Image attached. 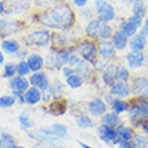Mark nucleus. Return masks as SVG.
<instances>
[{
	"label": "nucleus",
	"mask_w": 148,
	"mask_h": 148,
	"mask_svg": "<svg viewBox=\"0 0 148 148\" xmlns=\"http://www.w3.org/2000/svg\"><path fill=\"white\" fill-rule=\"evenodd\" d=\"M31 23L42 26L50 31L70 32L77 26V12L69 1L51 4L40 11L31 14Z\"/></svg>",
	"instance_id": "1"
},
{
	"label": "nucleus",
	"mask_w": 148,
	"mask_h": 148,
	"mask_svg": "<svg viewBox=\"0 0 148 148\" xmlns=\"http://www.w3.org/2000/svg\"><path fill=\"white\" fill-rule=\"evenodd\" d=\"M128 124L133 128L140 129L141 125L148 120V98L131 97L129 98V109L127 112Z\"/></svg>",
	"instance_id": "2"
},
{
	"label": "nucleus",
	"mask_w": 148,
	"mask_h": 148,
	"mask_svg": "<svg viewBox=\"0 0 148 148\" xmlns=\"http://www.w3.org/2000/svg\"><path fill=\"white\" fill-rule=\"evenodd\" d=\"M51 43V31L47 28L28 30L22 36V45L27 49H47Z\"/></svg>",
	"instance_id": "3"
},
{
	"label": "nucleus",
	"mask_w": 148,
	"mask_h": 148,
	"mask_svg": "<svg viewBox=\"0 0 148 148\" xmlns=\"http://www.w3.org/2000/svg\"><path fill=\"white\" fill-rule=\"evenodd\" d=\"M26 30V23L23 19L12 18V16L4 15L0 18V38L7 39L22 34Z\"/></svg>",
	"instance_id": "4"
},
{
	"label": "nucleus",
	"mask_w": 148,
	"mask_h": 148,
	"mask_svg": "<svg viewBox=\"0 0 148 148\" xmlns=\"http://www.w3.org/2000/svg\"><path fill=\"white\" fill-rule=\"evenodd\" d=\"M93 10L96 19H98L102 23H112L117 19L116 7L109 0H94Z\"/></svg>",
	"instance_id": "5"
},
{
	"label": "nucleus",
	"mask_w": 148,
	"mask_h": 148,
	"mask_svg": "<svg viewBox=\"0 0 148 148\" xmlns=\"http://www.w3.org/2000/svg\"><path fill=\"white\" fill-rule=\"evenodd\" d=\"M77 54L81 57V59L86 61L93 65L98 59V50H97V42L90 40L88 38H82L78 40L77 46H75Z\"/></svg>",
	"instance_id": "6"
},
{
	"label": "nucleus",
	"mask_w": 148,
	"mask_h": 148,
	"mask_svg": "<svg viewBox=\"0 0 148 148\" xmlns=\"http://www.w3.org/2000/svg\"><path fill=\"white\" fill-rule=\"evenodd\" d=\"M79 39L77 40H71V38L67 35V32L61 31H51V43L49 50L50 51H59L65 50L69 47H75Z\"/></svg>",
	"instance_id": "7"
},
{
	"label": "nucleus",
	"mask_w": 148,
	"mask_h": 148,
	"mask_svg": "<svg viewBox=\"0 0 148 148\" xmlns=\"http://www.w3.org/2000/svg\"><path fill=\"white\" fill-rule=\"evenodd\" d=\"M38 131L46 136H53L57 137L59 140H69L70 136H69V128H67L65 124L62 123H54L51 125H47V127H40L38 128Z\"/></svg>",
	"instance_id": "8"
},
{
	"label": "nucleus",
	"mask_w": 148,
	"mask_h": 148,
	"mask_svg": "<svg viewBox=\"0 0 148 148\" xmlns=\"http://www.w3.org/2000/svg\"><path fill=\"white\" fill-rule=\"evenodd\" d=\"M42 110L50 116H54V117H59V116H63L65 113L69 110V101L66 98H55L50 104L47 105H42Z\"/></svg>",
	"instance_id": "9"
},
{
	"label": "nucleus",
	"mask_w": 148,
	"mask_h": 148,
	"mask_svg": "<svg viewBox=\"0 0 148 148\" xmlns=\"http://www.w3.org/2000/svg\"><path fill=\"white\" fill-rule=\"evenodd\" d=\"M129 85L132 97L148 98V78L145 75H133Z\"/></svg>",
	"instance_id": "10"
},
{
	"label": "nucleus",
	"mask_w": 148,
	"mask_h": 148,
	"mask_svg": "<svg viewBox=\"0 0 148 148\" xmlns=\"http://www.w3.org/2000/svg\"><path fill=\"white\" fill-rule=\"evenodd\" d=\"M108 110H109V106L105 104L102 97H93L86 102V112L93 119H101Z\"/></svg>",
	"instance_id": "11"
},
{
	"label": "nucleus",
	"mask_w": 148,
	"mask_h": 148,
	"mask_svg": "<svg viewBox=\"0 0 148 148\" xmlns=\"http://www.w3.org/2000/svg\"><path fill=\"white\" fill-rule=\"evenodd\" d=\"M96 132H97V137L104 144H106L108 147H116L117 143L116 128H110V127H106L104 124H97Z\"/></svg>",
	"instance_id": "12"
},
{
	"label": "nucleus",
	"mask_w": 148,
	"mask_h": 148,
	"mask_svg": "<svg viewBox=\"0 0 148 148\" xmlns=\"http://www.w3.org/2000/svg\"><path fill=\"white\" fill-rule=\"evenodd\" d=\"M28 133V137L30 139H32V140H35L36 143H39V144L42 145H46V147L49 148H62L63 145V141L59 140V139H57V137H53V136H46V135H43V133H40L38 131V129H32V131H30Z\"/></svg>",
	"instance_id": "13"
},
{
	"label": "nucleus",
	"mask_w": 148,
	"mask_h": 148,
	"mask_svg": "<svg viewBox=\"0 0 148 148\" xmlns=\"http://www.w3.org/2000/svg\"><path fill=\"white\" fill-rule=\"evenodd\" d=\"M117 70H119V63H116V62L108 63V66L105 67V70L98 75L100 85H101L102 88H106V89H108L112 84H114V82L117 81Z\"/></svg>",
	"instance_id": "14"
},
{
	"label": "nucleus",
	"mask_w": 148,
	"mask_h": 148,
	"mask_svg": "<svg viewBox=\"0 0 148 148\" xmlns=\"http://www.w3.org/2000/svg\"><path fill=\"white\" fill-rule=\"evenodd\" d=\"M125 59V66L129 70H139L141 67L145 66L147 63V57H145L144 51L140 53H133V51H128L124 57Z\"/></svg>",
	"instance_id": "15"
},
{
	"label": "nucleus",
	"mask_w": 148,
	"mask_h": 148,
	"mask_svg": "<svg viewBox=\"0 0 148 148\" xmlns=\"http://www.w3.org/2000/svg\"><path fill=\"white\" fill-rule=\"evenodd\" d=\"M97 50H98V58L104 59L108 63L114 62L117 58V51L113 47L110 40H98L97 42Z\"/></svg>",
	"instance_id": "16"
},
{
	"label": "nucleus",
	"mask_w": 148,
	"mask_h": 148,
	"mask_svg": "<svg viewBox=\"0 0 148 148\" xmlns=\"http://www.w3.org/2000/svg\"><path fill=\"white\" fill-rule=\"evenodd\" d=\"M5 1V15H20L31 7L32 0H4Z\"/></svg>",
	"instance_id": "17"
},
{
	"label": "nucleus",
	"mask_w": 148,
	"mask_h": 148,
	"mask_svg": "<svg viewBox=\"0 0 148 148\" xmlns=\"http://www.w3.org/2000/svg\"><path fill=\"white\" fill-rule=\"evenodd\" d=\"M28 81H30V86H34L42 92L47 90L51 86V78L45 70L38 71V73H31L28 77Z\"/></svg>",
	"instance_id": "18"
},
{
	"label": "nucleus",
	"mask_w": 148,
	"mask_h": 148,
	"mask_svg": "<svg viewBox=\"0 0 148 148\" xmlns=\"http://www.w3.org/2000/svg\"><path fill=\"white\" fill-rule=\"evenodd\" d=\"M108 93H110L114 98H121V100H129L132 97V92H131V85L128 82H120L116 81L114 84L108 88Z\"/></svg>",
	"instance_id": "19"
},
{
	"label": "nucleus",
	"mask_w": 148,
	"mask_h": 148,
	"mask_svg": "<svg viewBox=\"0 0 148 148\" xmlns=\"http://www.w3.org/2000/svg\"><path fill=\"white\" fill-rule=\"evenodd\" d=\"M74 70H75V74L81 75V77L85 79V82H92L93 79H96V78L98 77L97 74L94 73L93 65L89 62H86V61H84V59H81V62L74 67Z\"/></svg>",
	"instance_id": "20"
},
{
	"label": "nucleus",
	"mask_w": 148,
	"mask_h": 148,
	"mask_svg": "<svg viewBox=\"0 0 148 148\" xmlns=\"http://www.w3.org/2000/svg\"><path fill=\"white\" fill-rule=\"evenodd\" d=\"M26 62H27L31 73H38V71L45 70V57L40 53L30 51V54L26 58Z\"/></svg>",
	"instance_id": "21"
},
{
	"label": "nucleus",
	"mask_w": 148,
	"mask_h": 148,
	"mask_svg": "<svg viewBox=\"0 0 148 148\" xmlns=\"http://www.w3.org/2000/svg\"><path fill=\"white\" fill-rule=\"evenodd\" d=\"M22 42L15 38H7L3 39L0 43V50L4 53V55H10V57H15L16 53L22 49Z\"/></svg>",
	"instance_id": "22"
},
{
	"label": "nucleus",
	"mask_w": 148,
	"mask_h": 148,
	"mask_svg": "<svg viewBox=\"0 0 148 148\" xmlns=\"http://www.w3.org/2000/svg\"><path fill=\"white\" fill-rule=\"evenodd\" d=\"M116 132H117V143L120 141H131L136 133V129L133 128L132 125H129L128 123H120L116 127ZM116 143V144H117Z\"/></svg>",
	"instance_id": "23"
},
{
	"label": "nucleus",
	"mask_w": 148,
	"mask_h": 148,
	"mask_svg": "<svg viewBox=\"0 0 148 148\" xmlns=\"http://www.w3.org/2000/svg\"><path fill=\"white\" fill-rule=\"evenodd\" d=\"M73 116H75V124L79 129L86 131V129H93L97 127L94 119L88 112H75V114H73Z\"/></svg>",
	"instance_id": "24"
},
{
	"label": "nucleus",
	"mask_w": 148,
	"mask_h": 148,
	"mask_svg": "<svg viewBox=\"0 0 148 148\" xmlns=\"http://www.w3.org/2000/svg\"><path fill=\"white\" fill-rule=\"evenodd\" d=\"M8 88L11 92H20V93H26L27 89L30 88V81L27 77H20L15 75L14 78L8 79Z\"/></svg>",
	"instance_id": "25"
},
{
	"label": "nucleus",
	"mask_w": 148,
	"mask_h": 148,
	"mask_svg": "<svg viewBox=\"0 0 148 148\" xmlns=\"http://www.w3.org/2000/svg\"><path fill=\"white\" fill-rule=\"evenodd\" d=\"M24 100H26V105L30 108H35L42 102V90L36 89L34 86H30L27 92L24 93Z\"/></svg>",
	"instance_id": "26"
},
{
	"label": "nucleus",
	"mask_w": 148,
	"mask_h": 148,
	"mask_svg": "<svg viewBox=\"0 0 148 148\" xmlns=\"http://www.w3.org/2000/svg\"><path fill=\"white\" fill-rule=\"evenodd\" d=\"M100 26H101V22L98 19L94 18L93 20H90L85 24L84 27V32H85V38L90 39V40H94V42H98V31H100Z\"/></svg>",
	"instance_id": "27"
},
{
	"label": "nucleus",
	"mask_w": 148,
	"mask_h": 148,
	"mask_svg": "<svg viewBox=\"0 0 148 148\" xmlns=\"http://www.w3.org/2000/svg\"><path fill=\"white\" fill-rule=\"evenodd\" d=\"M147 43H148V38L143 36L140 32H137L136 35L129 39L128 49L129 51H133V53H140V51H144V49L147 47Z\"/></svg>",
	"instance_id": "28"
},
{
	"label": "nucleus",
	"mask_w": 148,
	"mask_h": 148,
	"mask_svg": "<svg viewBox=\"0 0 148 148\" xmlns=\"http://www.w3.org/2000/svg\"><path fill=\"white\" fill-rule=\"evenodd\" d=\"M110 42H112L113 47L116 49L117 53H123V51H125L127 49H128L129 38L128 36H125L121 31L116 30L114 34H113V36H112V39H110Z\"/></svg>",
	"instance_id": "29"
},
{
	"label": "nucleus",
	"mask_w": 148,
	"mask_h": 148,
	"mask_svg": "<svg viewBox=\"0 0 148 148\" xmlns=\"http://www.w3.org/2000/svg\"><path fill=\"white\" fill-rule=\"evenodd\" d=\"M120 123H123L121 116L120 114H116V113L112 112V110H108V112L100 119V124H104V125H106V127H110V128H116Z\"/></svg>",
	"instance_id": "30"
},
{
	"label": "nucleus",
	"mask_w": 148,
	"mask_h": 148,
	"mask_svg": "<svg viewBox=\"0 0 148 148\" xmlns=\"http://www.w3.org/2000/svg\"><path fill=\"white\" fill-rule=\"evenodd\" d=\"M116 30L121 31L125 36H128L129 39L132 38V36H135V35L137 34V32H139V28L135 27L133 24H131L127 19H120V20H119V23H117V28H116Z\"/></svg>",
	"instance_id": "31"
},
{
	"label": "nucleus",
	"mask_w": 148,
	"mask_h": 148,
	"mask_svg": "<svg viewBox=\"0 0 148 148\" xmlns=\"http://www.w3.org/2000/svg\"><path fill=\"white\" fill-rule=\"evenodd\" d=\"M129 109V100H121V98H114L112 104L109 105V110L114 112L116 114H124Z\"/></svg>",
	"instance_id": "32"
},
{
	"label": "nucleus",
	"mask_w": 148,
	"mask_h": 148,
	"mask_svg": "<svg viewBox=\"0 0 148 148\" xmlns=\"http://www.w3.org/2000/svg\"><path fill=\"white\" fill-rule=\"evenodd\" d=\"M51 92H53V97L55 98H63L66 93V84L62 82L59 78H53L51 81Z\"/></svg>",
	"instance_id": "33"
},
{
	"label": "nucleus",
	"mask_w": 148,
	"mask_h": 148,
	"mask_svg": "<svg viewBox=\"0 0 148 148\" xmlns=\"http://www.w3.org/2000/svg\"><path fill=\"white\" fill-rule=\"evenodd\" d=\"M18 140L10 132H0V148H18Z\"/></svg>",
	"instance_id": "34"
},
{
	"label": "nucleus",
	"mask_w": 148,
	"mask_h": 148,
	"mask_svg": "<svg viewBox=\"0 0 148 148\" xmlns=\"http://www.w3.org/2000/svg\"><path fill=\"white\" fill-rule=\"evenodd\" d=\"M116 31V28L112 26V23H102L100 26V31H98V40H110Z\"/></svg>",
	"instance_id": "35"
},
{
	"label": "nucleus",
	"mask_w": 148,
	"mask_h": 148,
	"mask_svg": "<svg viewBox=\"0 0 148 148\" xmlns=\"http://www.w3.org/2000/svg\"><path fill=\"white\" fill-rule=\"evenodd\" d=\"M18 123H19V127L22 131H26V132H30L34 129V120L31 119V116H28L26 112L20 113L19 116H18Z\"/></svg>",
	"instance_id": "36"
},
{
	"label": "nucleus",
	"mask_w": 148,
	"mask_h": 148,
	"mask_svg": "<svg viewBox=\"0 0 148 148\" xmlns=\"http://www.w3.org/2000/svg\"><path fill=\"white\" fill-rule=\"evenodd\" d=\"M65 84H66V86L69 89L77 90L85 85V79H84L81 75H78V74L74 73L73 75H70V77H67L66 79H65Z\"/></svg>",
	"instance_id": "37"
},
{
	"label": "nucleus",
	"mask_w": 148,
	"mask_h": 148,
	"mask_svg": "<svg viewBox=\"0 0 148 148\" xmlns=\"http://www.w3.org/2000/svg\"><path fill=\"white\" fill-rule=\"evenodd\" d=\"M131 10H132V15L139 16V18H141V19H145V18H147L148 7L143 0H140V1H135V3L132 4Z\"/></svg>",
	"instance_id": "38"
},
{
	"label": "nucleus",
	"mask_w": 148,
	"mask_h": 148,
	"mask_svg": "<svg viewBox=\"0 0 148 148\" xmlns=\"http://www.w3.org/2000/svg\"><path fill=\"white\" fill-rule=\"evenodd\" d=\"M96 18L94 15V10L93 7H85V8H81V10H78V14H77V19L82 20V22H85V24L90 20H93Z\"/></svg>",
	"instance_id": "39"
},
{
	"label": "nucleus",
	"mask_w": 148,
	"mask_h": 148,
	"mask_svg": "<svg viewBox=\"0 0 148 148\" xmlns=\"http://www.w3.org/2000/svg\"><path fill=\"white\" fill-rule=\"evenodd\" d=\"M16 75V62L14 61H10V62H5L3 66V71H1V77L5 78V79H11Z\"/></svg>",
	"instance_id": "40"
},
{
	"label": "nucleus",
	"mask_w": 148,
	"mask_h": 148,
	"mask_svg": "<svg viewBox=\"0 0 148 148\" xmlns=\"http://www.w3.org/2000/svg\"><path fill=\"white\" fill-rule=\"evenodd\" d=\"M132 79V74L127 66L124 65H119V70H117V81L120 82H131Z\"/></svg>",
	"instance_id": "41"
},
{
	"label": "nucleus",
	"mask_w": 148,
	"mask_h": 148,
	"mask_svg": "<svg viewBox=\"0 0 148 148\" xmlns=\"http://www.w3.org/2000/svg\"><path fill=\"white\" fill-rule=\"evenodd\" d=\"M15 105H16V100L11 93L0 96V109H10V108Z\"/></svg>",
	"instance_id": "42"
},
{
	"label": "nucleus",
	"mask_w": 148,
	"mask_h": 148,
	"mask_svg": "<svg viewBox=\"0 0 148 148\" xmlns=\"http://www.w3.org/2000/svg\"><path fill=\"white\" fill-rule=\"evenodd\" d=\"M30 67H28L26 59L24 61H18L16 62V75H20V77H30Z\"/></svg>",
	"instance_id": "43"
},
{
	"label": "nucleus",
	"mask_w": 148,
	"mask_h": 148,
	"mask_svg": "<svg viewBox=\"0 0 148 148\" xmlns=\"http://www.w3.org/2000/svg\"><path fill=\"white\" fill-rule=\"evenodd\" d=\"M132 141L135 143L137 148H148V136H145L144 133L141 132H136L133 136Z\"/></svg>",
	"instance_id": "44"
},
{
	"label": "nucleus",
	"mask_w": 148,
	"mask_h": 148,
	"mask_svg": "<svg viewBox=\"0 0 148 148\" xmlns=\"http://www.w3.org/2000/svg\"><path fill=\"white\" fill-rule=\"evenodd\" d=\"M108 66V62L106 61H104V59L98 58L96 62L93 63V69H94V73L97 74V75H100V74L102 73V71L105 70V67Z\"/></svg>",
	"instance_id": "45"
},
{
	"label": "nucleus",
	"mask_w": 148,
	"mask_h": 148,
	"mask_svg": "<svg viewBox=\"0 0 148 148\" xmlns=\"http://www.w3.org/2000/svg\"><path fill=\"white\" fill-rule=\"evenodd\" d=\"M125 19L128 20L131 24H133L135 27H137L139 30H140V28L143 27V24H144V19H141V18H139V16H135V15H129L128 18H125Z\"/></svg>",
	"instance_id": "46"
},
{
	"label": "nucleus",
	"mask_w": 148,
	"mask_h": 148,
	"mask_svg": "<svg viewBox=\"0 0 148 148\" xmlns=\"http://www.w3.org/2000/svg\"><path fill=\"white\" fill-rule=\"evenodd\" d=\"M28 54H30V49H27V47L22 46V49H20V50L16 53V55L14 57V58H16L18 61H24V59L27 58Z\"/></svg>",
	"instance_id": "47"
},
{
	"label": "nucleus",
	"mask_w": 148,
	"mask_h": 148,
	"mask_svg": "<svg viewBox=\"0 0 148 148\" xmlns=\"http://www.w3.org/2000/svg\"><path fill=\"white\" fill-rule=\"evenodd\" d=\"M79 62H81V57L77 54V51H73L71 55H70V59H69V65H67V66L75 67Z\"/></svg>",
	"instance_id": "48"
},
{
	"label": "nucleus",
	"mask_w": 148,
	"mask_h": 148,
	"mask_svg": "<svg viewBox=\"0 0 148 148\" xmlns=\"http://www.w3.org/2000/svg\"><path fill=\"white\" fill-rule=\"evenodd\" d=\"M11 94L15 97L16 105H26V100H24V93L20 92H11Z\"/></svg>",
	"instance_id": "49"
},
{
	"label": "nucleus",
	"mask_w": 148,
	"mask_h": 148,
	"mask_svg": "<svg viewBox=\"0 0 148 148\" xmlns=\"http://www.w3.org/2000/svg\"><path fill=\"white\" fill-rule=\"evenodd\" d=\"M88 4H89V0H71V5L77 10L88 7Z\"/></svg>",
	"instance_id": "50"
},
{
	"label": "nucleus",
	"mask_w": 148,
	"mask_h": 148,
	"mask_svg": "<svg viewBox=\"0 0 148 148\" xmlns=\"http://www.w3.org/2000/svg\"><path fill=\"white\" fill-rule=\"evenodd\" d=\"M59 73L62 74V77L66 79L67 77H70V75H73L74 73H75V70H74V67H70V66H63L62 69H61V71Z\"/></svg>",
	"instance_id": "51"
},
{
	"label": "nucleus",
	"mask_w": 148,
	"mask_h": 148,
	"mask_svg": "<svg viewBox=\"0 0 148 148\" xmlns=\"http://www.w3.org/2000/svg\"><path fill=\"white\" fill-rule=\"evenodd\" d=\"M34 4H35V7L40 11V10H43V8L51 5V1L50 0H34Z\"/></svg>",
	"instance_id": "52"
},
{
	"label": "nucleus",
	"mask_w": 148,
	"mask_h": 148,
	"mask_svg": "<svg viewBox=\"0 0 148 148\" xmlns=\"http://www.w3.org/2000/svg\"><path fill=\"white\" fill-rule=\"evenodd\" d=\"M116 147L117 148H137L132 140L131 141H120V143L116 144Z\"/></svg>",
	"instance_id": "53"
},
{
	"label": "nucleus",
	"mask_w": 148,
	"mask_h": 148,
	"mask_svg": "<svg viewBox=\"0 0 148 148\" xmlns=\"http://www.w3.org/2000/svg\"><path fill=\"white\" fill-rule=\"evenodd\" d=\"M102 100L105 101V104H106V105L109 106L110 104H112V101H113V100H114V97H113V96H112V94H110V93H108V90H106L105 93L102 94Z\"/></svg>",
	"instance_id": "54"
},
{
	"label": "nucleus",
	"mask_w": 148,
	"mask_h": 148,
	"mask_svg": "<svg viewBox=\"0 0 148 148\" xmlns=\"http://www.w3.org/2000/svg\"><path fill=\"white\" fill-rule=\"evenodd\" d=\"M5 15V1L0 0V18Z\"/></svg>",
	"instance_id": "55"
},
{
	"label": "nucleus",
	"mask_w": 148,
	"mask_h": 148,
	"mask_svg": "<svg viewBox=\"0 0 148 148\" xmlns=\"http://www.w3.org/2000/svg\"><path fill=\"white\" fill-rule=\"evenodd\" d=\"M77 144L79 145V148H96V147H93V145L88 144V143H85V141H82V140H78Z\"/></svg>",
	"instance_id": "56"
},
{
	"label": "nucleus",
	"mask_w": 148,
	"mask_h": 148,
	"mask_svg": "<svg viewBox=\"0 0 148 148\" xmlns=\"http://www.w3.org/2000/svg\"><path fill=\"white\" fill-rule=\"evenodd\" d=\"M140 131H141V133H144L145 136H148V120L145 121V123H144V124H143V125H141Z\"/></svg>",
	"instance_id": "57"
},
{
	"label": "nucleus",
	"mask_w": 148,
	"mask_h": 148,
	"mask_svg": "<svg viewBox=\"0 0 148 148\" xmlns=\"http://www.w3.org/2000/svg\"><path fill=\"white\" fill-rule=\"evenodd\" d=\"M139 32H140L143 36H145V38H148V27H145L144 24H143V27L139 30Z\"/></svg>",
	"instance_id": "58"
},
{
	"label": "nucleus",
	"mask_w": 148,
	"mask_h": 148,
	"mask_svg": "<svg viewBox=\"0 0 148 148\" xmlns=\"http://www.w3.org/2000/svg\"><path fill=\"white\" fill-rule=\"evenodd\" d=\"M5 63V55L1 50H0V65H4Z\"/></svg>",
	"instance_id": "59"
},
{
	"label": "nucleus",
	"mask_w": 148,
	"mask_h": 148,
	"mask_svg": "<svg viewBox=\"0 0 148 148\" xmlns=\"http://www.w3.org/2000/svg\"><path fill=\"white\" fill-rule=\"evenodd\" d=\"M51 4H59V3H67V0H50Z\"/></svg>",
	"instance_id": "60"
},
{
	"label": "nucleus",
	"mask_w": 148,
	"mask_h": 148,
	"mask_svg": "<svg viewBox=\"0 0 148 148\" xmlns=\"http://www.w3.org/2000/svg\"><path fill=\"white\" fill-rule=\"evenodd\" d=\"M125 3H131V4H133L135 1H140V0H124Z\"/></svg>",
	"instance_id": "61"
},
{
	"label": "nucleus",
	"mask_w": 148,
	"mask_h": 148,
	"mask_svg": "<svg viewBox=\"0 0 148 148\" xmlns=\"http://www.w3.org/2000/svg\"><path fill=\"white\" fill-rule=\"evenodd\" d=\"M144 26H145V27H148V16L144 19Z\"/></svg>",
	"instance_id": "62"
},
{
	"label": "nucleus",
	"mask_w": 148,
	"mask_h": 148,
	"mask_svg": "<svg viewBox=\"0 0 148 148\" xmlns=\"http://www.w3.org/2000/svg\"><path fill=\"white\" fill-rule=\"evenodd\" d=\"M18 148H27V147H24V145H18Z\"/></svg>",
	"instance_id": "63"
},
{
	"label": "nucleus",
	"mask_w": 148,
	"mask_h": 148,
	"mask_svg": "<svg viewBox=\"0 0 148 148\" xmlns=\"http://www.w3.org/2000/svg\"><path fill=\"white\" fill-rule=\"evenodd\" d=\"M0 132H1V128H0Z\"/></svg>",
	"instance_id": "64"
}]
</instances>
